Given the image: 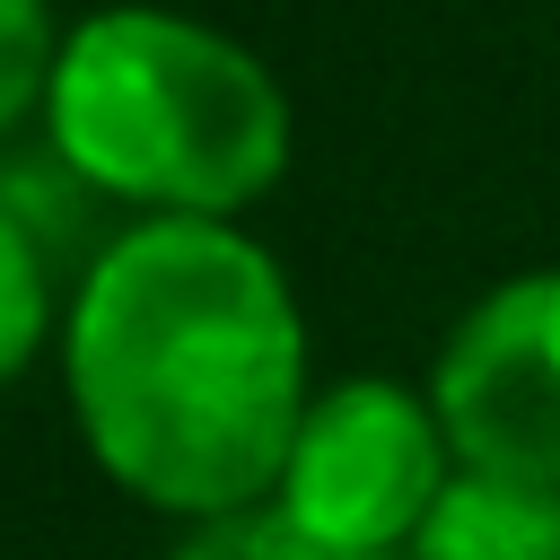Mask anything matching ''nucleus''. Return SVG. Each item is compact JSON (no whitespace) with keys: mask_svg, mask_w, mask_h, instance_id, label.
<instances>
[{"mask_svg":"<svg viewBox=\"0 0 560 560\" xmlns=\"http://www.w3.org/2000/svg\"><path fill=\"white\" fill-rule=\"evenodd\" d=\"M61 394L122 499L175 525L271 508L315 402L280 254L245 219H131L70 289Z\"/></svg>","mask_w":560,"mask_h":560,"instance_id":"f257e3e1","label":"nucleus"},{"mask_svg":"<svg viewBox=\"0 0 560 560\" xmlns=\"http://www.w3.org/2000/svg\"><path fill=\"white\" fill-rule=\"evenodd\" d=\"M44 140L131 219H245L280 192L298 114L280 70L228 26L114 0L70 18L44 88Z\"/></svg>","mask_w":560,"mask_h":560,"instance_id":"f03ea898","label":"nucleus"},{"mask_svg":"<svg viewBox=\"0 0 560 560\" xmlns=\"http://www.w3.org/2000/svg\"><path fill=\"white\" fill-rule=\"evenodd\" d=\"M455 472L464 464H455V438H446L429 385L368 368V376L315 385L271 508L341 560H402Z\"/></svg>","mask_w":560,"mask_h":560,"instance_id":"7ed1b4c3","label":"nucleus"},{"mask_svg":"<svg viewBox=\"0 0 560 560\" xmlns=\"http://www.w3.org/2000/svg\"><path fill=\"white\" fill-rule=\"evenodd\" d=\"M429 402L464 472L560 481V271L481 289L429 359Z\"/></svg>","mask_w":560,"mask_h":560,"instance_id":"20e7f679","label":"nucleus"},{"mask_svg":"<svg viewBox=\"0 0 560 560\" xmlns=\"http://www.w3.org/2000/svg\"><path fill=\"white\" fill-rule=\"evenodd\" d=\"M402 560H560V481L455 472Z\"/></svg>","mask_w":560,"mask_h":560,"instance_id":"39448f33","label":"nucleus"},{"mask_svg":"<svg viewBox=\"0 0 560 560\" xmlns=\"http://www.w3.org/2000/svg\"><path fill=\"white\" fill-rule=\"evenodd\" d=\"M61 289H52V254L44 228L0 192V385L26 376L44 359V341H61Z\"/></svg>","mask_w":560,"mask_h":560,"instance_id":"423d86ee","label":"nucleus"},{"mask_svg":"<svg viewBox=\"0 0 560 560\" xmlns=\"http://www.w3.org/2000/svg\"><path fill=\"white\" fill-rule=\"evenodd\" d=\"M61 35L70 26L52 18V0H0V131H18L26 114H44Z\"/></svg>","mask_w":560,"mask_h":560,"instance_id":"0eeeda50","label":"nucleus"},{"mask_svg":"<svg viewBox=\"0 0 560 560\" xmlns=\"http://www.w3.org/2000/svg\"><path fill=\"white\" fill-rule=\"evenodd\" d=\"M166 560H341V551H324L315 534H298L280 508H236V516L184 525V542Z\"/></svg>","mask_w":560,"mask_h":560,"instance_id":"6e6552de","label":"nucleus"}]
</instances>
